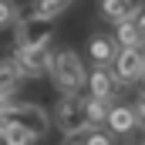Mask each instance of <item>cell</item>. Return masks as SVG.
Wrapping results in <instances>:
<instances>
[{"mask_svg": "<svg viewBox=\"0 0 145 145\" xmlns=\"http://www.w3.org/2000/svg\"><path fill=\"white\" fill-rule=\"evenodd\" d=\"M54 125L64 135H88V132H95V125L88 121V111H84V98L81 95H64L54 105Z\"/></svg>", "mask_w": 145, "mask_h": 145, "instance_id": "cell-2", "label": "cell"}, {"mask_svg": "<svg viewBox=\"0 0 145 145\" xmlns=\"http://www.w3.org/2000/svg\"><path fill=\"white\" fill-rule=\"evenodd\" d=\"M125 91V84H121V78L115 74L111 64H95V71H88V95H95V98H105L115 105V98Z\"/></svg>", "mask_w": 145, "mask_h": 145, "instance_id": "cell-5", "label": "cell"}, {"mask_svg": "<svg viewBox=\"0 0 145 145\" xmlns=\"http://www.w3.org/2000/svg\"><path fill=\"white\" fill-rule=\"evenodd\" d=\"M14 61L24 71V78H44V74H51L54 51H51V44L47 47H14Z\"/></svg>", "mask_w": 145, "mask_h": 145, "instance_id": "cell-4", "label": "cell"}, {"mask_svg": "<svg viewBox=\"0 0 145 145\" xmlns=\"http://www.w3.org/2000/svg\"><path fill=\"white\" fill-rule=\"evenodd\" d=\"M14 34H17V47H47L54 40V20L40 17L34 10H27V14L17 17Z\"/></svg>", "mask_w": 145, "mask_h": 145, "instance_id": "cell-3", "label": "cell"}, {"mask_svg": "<svg viewBox=\"0 0 145 145\" xmlns=\"http://www.w3.org/2000/svg\"><path fill=\"white\" fill-rule=\"evenodd\" d=\"M74 0H34V14H40V17H47V20H54V17H61L68 7H71Z\"/></svg>", "mask_w": 145, "mask_h": 145, "instance_id": "cell-15", "label": "cell"}, {"mask_svg": "<svg viewBox=\"0 0 145 145\" xmlns=\"http://www.w3.org/2000/svg\"><path fill=\"white\" fill-rule=\"evenodd\" d=\"M10 105H14L10 98H0V115H3V111H10Z\"/></svg>", "mask_w": 145, "mask_h": 145, "instance_id": "cell-20", "label": "cell"}, {"mask_svg": "<svg viewBox=\"0 0 145 145\" xmlns=\"http://www.w3.org/2000/svg\"><path fill=\"white\" fill-rule=\"evenodd\" d=\"M115 40H118V47H145V34H142V27H138L132 17L118 20V27H115Z\"/></svg>", "mask_w": 145, "mask_h": 145, "instance_id": "cell-10", "label": "cell"}, {"mask_svg": "<svg viewBox=\"0 0 145 145\" xmlns=\"http://www.w3.org/2000/svg\"><path fill=\"white\" fill-rule=\"evenodd\" d=\"M24 81V71L17 68V61L14 57H7V61H0V98H10L14 91H17V84Z\"/></svg>", "mask_w": 145, "mask_h": 145, "instance_id": "cell-12", "label": "cell"}, {"mask_svg": "<svg viewBox=\"0 0 145 145\" xmlns=\"http://www.w3.org/2000/svg\"><path fill=\"white\" fill-rule=\"evenodd\" d=\"M142 84H145V74H142Z\"/></svg>", "mask_w": 145, "mask_h": 145, "instance_id": "cell-21", "label": "cell"}, {"mask_svg": "<svg viewBox=\"0 0 145 145\" xmlns=\"http://www.w3.org/2000/svg\"><path fill=\"white\" fill-rule=\"evenodd\" d=\"M142 7V0H101L98 3V10H101V17H108V20H125V17H132L135 10Z\"/></svg>", "mask_w": 145, "mask_h": 145, "instance_id": "cell-11", "label": "cell"}, {"mask_svg": "<svg viewBox=\"0 0 145 145\" xmlns=\"http://www.w3.org/2000/svg\"><path fill=\"white\" fill-rule=\"evenodd\" d=\"M84 111H88V121H91L95 128H101V125H108L111 101H105V98H95V95H88V98H84Z\"/></svg>", "mask_w": 145, "mask_h": 145, "instance_id": "cell-14", "label": "cell"}, {"mask_svg": "<svg viewBox=\"0 0 145 145\" xmlns=\"http://www.w3.org/2000/svg\"><path fill=\"white\" fill-rule=\"evenodd\" d=\"M84 145H111V135H105L101 128H95V132L84 135Z\"/></svg>", "mask_w": 145, "mask_h": 145, "instance_id": "cell-17", "label": "cell"}, {"mask_svg": "<svg viewBox=\"0 0 145 145\" xmlns=\"http://www.w3.org/2000/svg\"><path fill=\"white\" fill-rule=\"evenodd\" d=\"M132 20H135V24L142 27V34H145V3L138 7V10H135V14H132Z\"/></svg>", "mask_w": 145, "mask_h": 145, "instance_id": "cell-19", "label": "cell"}, {"mask_svg": "<svg viewBox=\"0 0 145 145\" xmlns=\"http://www.w3.org/2000/svg\"><path fill=\"white\" fill-rule=\"evenodd\" d=\"M135 125H138L135 105H111V111H108V132L111 135H132Z\"/></svg>", "mask_w": 145, "mask_h": 145, "instance_id": "cell-8", "label": "cell"}, {"mask_svg": "<svg viewBox=\"0 0 145 145\" xmlns=\"http://www.w3.org/2000/svg\"><path fill=\"white\" fill-rule=\"evenodd\" d=\"M7 115H10L14 121L27 125L37 138L51 132V115H47V108H40L37 101H17V105H10V111H7Z\"/></svg>", "mask_w": 145, "mask_h": 145, "instance_id": "cell-7", "label": "cell"}, {"mask_svg": "<svg viewBox=\"0 0 145 145\" xmlns=\"http://www.w3.org/2000/svg\"><path fill=\"white\" fill-rule=\"evenodd\" d=\"M135 115H138V125H145V95L135 98Z\"/></svg>", "mask_w": 145, "mask_h": 145, "instance_id": "cell-18", "label": "cell"}, {"mask_svg": "<svg viewBox=\"0 0 145 145\" xmlns=\"http://www.w3.org/2000/svg\"><path fill=\"white\" fill-rule=\"evenodd\" d=\"M51 81L57 84L61 95H81V88H88V71L78 57V51L61 47L51 61Z\"/></svg>", "mask_w": 145, "mask_h": 145, "instance_id": "cell-1", "label": "cell"}, {"mask_svg": "<svg viewBox=\"0 0 145 145\" xmlns=\"http://www.w3.org/2000/svg\"><path fill=\"white\" fill-rule=\"evenodd\" d=\"M111 68H115V74L121 78L125 88L135 84V81H142V74H145V47H118Z\"/></svg>", "mask_w": 145, "mask_h": 145, "instance_id": "cell-6", "label": "cell"}, {"mask_svg": "<svg viewBox=\"0 0 145 145\" xmlns=\"http://www.w3.org/2000/svg\"><path fill=\"white\" fill-rule=\"evenodd\" d=\"M17 17H20L17 3H14V0H0V31H3V27H14Z\"/></svg>", "mask_w": 145, "mask_h": 145, "instance_id": "cell-16", "label": "cell"}, {"mask_svg": "<svg viewBox=\"0 0 145 145\" xmlns=\"http://www.w3.org/2000/svg\"><path fill=\"white\" fill-rule=\"evenodd\" d=\"M115 54H118V40L108 34H91L88 40V57L95 64H115Z\"/></svg>", "mask_w": 145, "mask_h": 145, "instance_id": "cell-9", "label": "cell"}, {"mask_svg": "<svg viewBox=\"0 0 145 145\" xmlns=\"http://www.w3.org/2000/svg\"><path fill=\"white\" fill-rule=\"evenodd\" d=\"M0 142L3 145H34L37 142V135L27 128V125H20V121H7V128H3V135H0Z\"/></svg>", "mask_w": 145, "mask_h": 145, "instance_id": "cell-13", "label": "cell"}]
</instances>
